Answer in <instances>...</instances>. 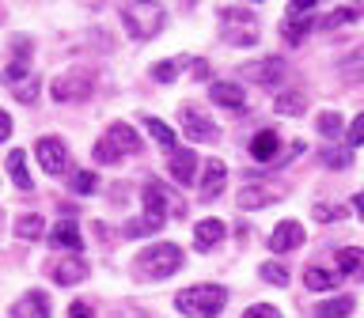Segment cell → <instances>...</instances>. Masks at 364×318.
Returning <instances> with one entry per match:
<instances>
[{"instance_id":"1","label":"cell","mask_w":364,"mask_h":318,"mask_svg":"<svg viewBox=\"0 0 364 318\" xmlns=\"http://www.w3.org/2000/svg\"><path fill=\"white\" fill-rule=\"evenodd\" d=\"M175 307L186 318H216L228 307V288L220 284H193L175 295Z\"/></svg>"},{"instance_id":"2","label":"cell","mask_w":364,"mask_h":318,"mask_svg":"<svg viewBox=\"0 0 364 318\" xmlns=\"http://www.w3.org/2000/svg\"><path fill=\"white\" fill-rule=\"evenodd\" d=\"M133 269H136V277H144V280H167L182 269V250L175 243H152L148 250L136 254Z\"/></svg>"},{"instance_id":"3","label":"cell","mask_w":364,"mask_h":318,"mask_svg":"<svg viewBox=\"0 0 364 318\" xmlns=\"http://www.w3.org/2000/svg\"><path fill=\"white\" fill-rule=\"evenodd\" d=\"M118 11H122V23H125V31H129V38H136V42L156 38L167 23L164 4H122Z\"/></svg>"},{"instance_id":"4","label":"cell","mask_w":364,"mask_h":318,"mask_svg":"<svg viewBox=\"0 0 364 318\" xmlns=\"http://www.w3.org/2000/svg\"><path fill=\"white\" fill-rule=\"evenodd\" d=\"M220 16H224V42H232V45H255L258 42V19L250 16V8L224 4Z\"/></svg>"},{"instance_id":"5","label":"cell","mask_w":364,"mask_h":318,"mask_svg":"<svg viewBox=\"0 0 364 318\" xmlns=\"http://www.w3.org/2000/svg\"><path fill=\"white\" fill-rule=\"evenodd\" d=\"M141 201H144V212L148 216H159V220H167V212L171 216H182V197H178L175 190H167L164 182H144Z\"/></svg>"},{"instance_id":"6","label":"cell","mask_w":364,"mask_h":318,"mask_svg":"<svg viewBox=\"0 0 364 318\" xmlns=\"http://www.w3.org/2000/svg\"><path fill=\"white\" fill-rule=\"evenodd\" d=\"M284 72H289V65L281 61V57H258V61H250L239 68V76L250 80V84H262V87H277Z\"/></svg>"},{"instance_id":"7","label":"cell","mask_w":364,"mask_h":318,"mask_svg":"<svg viewBox=\"0 0 364 318\" xmlns=\"http://www.w3.org/2000/svg\"><path fill=\"white\" fill-rule=\"evenodd\" d=\"M34 155H38V163L46 175H61L68 167V148L61 136H38V144H34Z\"/></svg>"},{"instance_id":"8","label":"cell","mask_w":364,"mask_h":318,"mask_svg":"<svg viewBox=\"0 0 364 318\" xmlns=\"http://www.w3.org/2000/svg\"><path fill=\"white\" fill-rule=\"evenodd\" d=\"M178 118H182V133L190 136V141H201V144H213L216 136H220V129L209 121V114L198 110V106H182L178 110Z\"/></svg>"},{"instance_id":"9","label":"cell","mask_w":364,"mask_h":318,"mask_svg":"<svg viewBox=\"0 0 364 318\" xmlns=\"http://www.w3.org/2000/svg\"><path fill=\"white\" fill-rule=\"evenodd\" d=\"M167 170L178 186H193V182H198V152H193V148H171Z\"/></svg>"},{"instance_id":"10","label":"cell","mask_w":364,"mask_h":318,"mask_svg":"<svg viewBox=\"0 0 364 318\" xmlns=\"http://www.w3.org/2000/svg\"><path fill=\"white\" fill-rule=\"evenodd\" d=\"M50 95H53L57 102L87 99V95H91V76H87V72H65V76H57L53 87H50Z\"/></svg>"},{"instance_id":"11","label":"cell","mask_w":364,"mask_h":318,"mask_svg":"<svg viewBox=\"0 0 364 318\" xmlns=\"http://www.w3.org/2000/svg\"><path fill=\"white\" fill-rule=\"evenodd\" d=\"M300 243H304V224L300 220H281L273 227V235L266 238V246L273 254H289V250H296Z\"/></svg>"},{"instance_id":"12","label":"cell","mask_w":364,"mask_h":318,"mask_svg":"<svg viewBox=\"0 0 364 318\" xmlns=\"http://www.w3.org/2000/svg\"><path fill=\"white\" fill-rule=\"evenodd\" d=\"M102 141H107L118 155H133V152H141V136H136L133 125H125V121H114L107 133H102Z\"/></svg>"},{"instance_id":"13","label":"cell","mask_w":364,"mask_h":318,"mask_svg":"<svg viewBox=\"0 0 364 318\" xmlns=\"http://www.w3.org/2000/svg\"><path fill=\"white\" fill-rule=\"evenodd\" d=\"M50 246H57V250H73V254H80V250H84V238H80L76 220H57V224L50 227Z\"/></svg>"},{"instance_id":"14","label":"cell","mask_w":364,"mask_h":318,"mask_svg":"<svg viewBox=\"0 0 364 318\" xmlns=\"http://www.w3.org/2000/svg\"><path fill=\"white\" fill-rule=\"evenodd\" d=\"M209 99L216 102V106H228V110H243L247 106V91L228 84V80H213L209 84Z\"/></svg>"},{"instance_id":"15","label":"cell","mask_w":364,"mask_h":318,"mask_svg":"<svg viewBox=\"0 0 364 318\" xmlns=\"http://www.w3.org/2000/svg\"><path fill=\"white\" fill-rule=\"evenodd\" d=\"M80 280H87V261L84 258H65V261H57L53 265V284H61V288H68V284H80Z\"/></svg>"},{"instance_id":"16","label":"cell","mask_w":364,"mask_h":318,"mask_svg":"<svg viewBox=\"0 0 364 318\" xmlns=\"http://www.w3.org/2000/svg\"><path fill=\"white\" fill-rule=\"evenodd\" d=\"M228 235V227H224V220H201L198 227H193V246L201 250H216L220 246V238Z\"/></svg>"},{"instance_id":"17","label":"cell","mask_w":364,"mask_h":318,"mask_svg":"<svg viewBox=\"0 0 364 318\" xmlns=\"http://www.w3.org/2000/svg\"><path fill=\"white\" fill-rule=\"evenodd\" d=\"M11 318H50V300H46V292H27L23 300H16Z\"/></svg>"},{"instance_id":"18","label":"cell","mask_w":364,"mask_h":318,"mask_svg":"<svg viewBox=\"0 0 364 318\" xmlns=\"http://www.w3.org/2000/svg\"><path fill=\"white\" fill-rule=\"evenodd\" d=\"M277 152H281V136L273 133V129L258 133L255 141H250V159H258V163H273V159H277Z\"/></svg>"},{"instance_id":"19","label":"cell","mask_w":364,"mask_h":318,"mask_svg":"<svg viewBox=\"0 0 364 318\" xmlns=\"http://www.w3.org/2000/svg\"><path fill=\"white\" fill-rule=\"evenodd\" d=\"M338 277H349V280H364V250L357 246H341L338 250Z\"/></svg>"},{"instance_id":"20","label":"cell","mask_w":364,"mask_h":318,"mask_svg":"<svg viewBox=\"0 0 364 318\" xmlns=\"http://www.w3.org/2000/svg\"><path fill=\"white\" fill-rule=\"evenodd\" d=\"M224 175H228V167H224V159H209L201 170V193L205 197H216V193L224 190Z\"/></svg>"},{"instance_id":"21","label":"cell","mask_w":364,"mask_h":318,"mask_svg":"<svg viewBox=\"0 0 364 318\" xmlns=\"http://www.w3.org/2000/svg\"><path fill=\"white\" fill-rule=\"evenodd\" d=\"M273 110H277L281 118H300V114L307 110L304 91H277V99H273Z\"/></svg>"},{"instance_id":"22","label":"cell","mask_w":364,"mask_h":318,"mask_svg":"<svg viewBox=\"0 0 364 318\" xmlns=\"http://www.w3.org/2000/svg\"><path fill=\"white\" fill-rule=\"evenodd\" d=\"M235 204H239L243 212H255V209H266V204H273V193L262 190V186H243V190H239V197H235Z\"/></svg>"},{"instance_id":"23","label":"cell","mask_w":364,"mask_h":318,"mask_svg":"<svg viewBox=\"0 0 364 318\" xmlns=\"http://www.w3.org/2000/svg\"><path fill=\"white\" fill-rule=\"evenodd\" d=\"M8 175H11V182H16L19 190L34 186V178L27 175V155H23V148H11V152H8Z\"/></svg>"},{"instance_id":"24","label":"cell","mask_w":364,"mask_h":318,"mask_svg":"<svg viewBox=\"0 0 364 318\" xmlns=\"http://www.w3.org/2000/svg\"><path fill=\"white\" fill-rule=\"evenodd\" d=\"M338 76L346 84H364V50H353L346 61H338Z\"/></svg>"},{"instance_id":"25","label":"cell","mask_w":364,"mask_h":318,"mask_svg":"<svg viewBox=\"0 0 364 318\" xmlns=\"http://www.w3.org/2000/svg\"><path fill=\"white\" fill-rule=\"evenodd\" d=\"M304 284L311 292H330L338 284V273H330V269H323V265H307L304 269Z\"/></svg>"},{"instance_id":"26","label":"cell","mask_w":364,"mask_h":318,"mask_svg":"<svg viewBox=\"0 0 364 318\" xmlns=\"http://www.w3.org/2000/svg\"><path fill=\"white\" fill-rule=\"evenodd\" d=\"M16 235H19V238H27V243H34V238H42V235H46V220H42L38 212L19 216V220H16Z\"/></svg>"},{"instance_id":"27","label":"cell","mask_w":364,"mask_h":318,"mask_svg":"<svg viewBox=\"0 0 364 318\" xmlns=\"http://www.w3.org/2000/svg\"><path fill=\"white\" fill-rule=\"evenodd\" d=\"M353 307H357V303H353L349 295H338V300L318 303V307H315V318H349Z\"/></svg>"},{"instance_id":"28","label":"cell","mask_w":364,"mask_h":318,"mask_svg":"<svg viewBox=\"0 0 364 318\" xmlns=\"http://www.w3.org/2000/svg\"><path fill=\"white\" fill-rule=\"evenodd\" d=\"M144 129L152 133V141L164 148V152H171V148H175V129H171V125H164L159 118H148V114H144Z\"/></svg>"},{"instance_id":"29","label":"cell","mask_w":364,"mask_h":318,"mask_svg":"<svg viewBox=\"0 0 364 318\" xmlns=\"http://www.w3.org/2000/svg\"><path fill=\"white\" fill-rule=\"evenodd\" d=\"M167 220H159V216H141V220H129V224H125V235H129V238H141V235H152V231H159V227H164Z\"/></svg>"},{"instance_id":"30","label":"cell","mask_w":364,"mask_h":318,"mask_svg":"<svg viewBox=\"0 0 364 318\" xmlns=\"http://www.w3.org/2000/svg\"><path fill=\"white\" fill-rule=\"evenodd\" d=\"M258 277L273 284V288H289V269L281 265V261H266V265H258Z\"/></svg>"},{"instance_id":"31","label":"cell","mask_w":364,"mask_h":318,"mask_svg":"<svg viewBox=\"0 0 364 318\" xmlns=\"http://www.w3.org/2000/svg\"><path fill=\"white\" fill-rule=\"evenodd\" d=\"M357 19V8H334L330 16H323L315 23V27H323V31H338V27H346V23Z\"/></svg>"},{"instance_id":"32","label":"cell","mask_w":364,"mask_h":318,"mask_svg":"<svg viewBox=\"0 0 364 318\" xmlns=\"http://www.w3.org/2000/svg\"><path fill=\"white\" fill-rule=\"evenodd\" d=\"M318 159H323L326 167L341 170V167H349V163H353V152H349V148H323V152H318Z\"/></svg>"},{"instance_id":"33","label":"cell","mask_w":364,"mask_h":318,"mask_svg":"<svg viewBox=\"0 0 364 318\" xmlns=\"http://www.w3.org/2000/svg\"><path fill=\"white\" fill-rule=\"evenodd\" d=\"M27 76H31V65L23 61V57H19L16 65H8V68H4V84H8V87H16V84H23V80H27Z\"/></svg>"},{"instance_id":"34","label":"cell","mask_w":364,"mask_h":318,"mask_svg":"<svg viewBox=\"0 0 364 318\" xmlns=\"http://www.w3.org/2000/svg\"><path fill=\"white\" fill-rule=\"evenodd\" d=\"M68 186H73L76 193H95L99 182H95V175H91V170H76V175L68 178Z\"/></svg>"},{"instance_id":"35","label":"cell","mask_w":364,"mask_h":318,"mask_svg":"<svg viewBox=\"0 0 364 318\" xmlns=\"http://www.w3.org/2000/svg\"><path fill=\"white\" fill-rule=\"evenodd\" d=\"M11 95H16L19 102H34V99H38V80H34V76H27L23 84H16V87H11Z\"/></svg>"},{"instance_id":"36","label":"cell","mask_w":364,"mask_h":318,"mask_svg":"<svg viewBox=\"0 0 364 318\" xmlns=\"http://www.w3.org/2000/svg\"><path fill=\"white\" fill-rule=\"evenodd\" d=\"M318 133H323V136H338L341 133V114H334V110L318 114Z\"/></svg>"},{"instance_id":"37","label":"cell","mask_w":364,"mask_h":318,"mask_svg":"<svg viewBox=\"0 0 364 318\" xmlns=\"http://www.w3.org/2000/svg\"><path fill=\"white\" fill-rule=\"evenodd\" d=\"M175 76H178V61H159V65H152V80H156V84H171Z\"/></svg>"},{"instance_id":"38","label":"cell","mask_w":364,"mask_h":318,"mask_svg":"<svg viewBox=\"0 0 364 318\" xmlns=\"http://www.w3.org/2000/svg\"><path fill=\"white\" fill-rule=\"evenodd\" d=\"M307 27H315V23H304V19H284V38L289 42H304V34H307Z\"/></svg>"},{"instance_id":"39","label":"cell","mask_w":364,"mask_h":318,"mask_svg":"<svg viewBox=\"0 0 364 318\" xmlns=\"http://www.w3.org/2000/svg\"><path fill=\"white\" fill-rule=\"evenodd\" d=\"M118 152H114V148L107 144V141H102V136H99V144H95V163H107V167H114V163H118Z\"/></svg>"},{"instance_id":"40","label":"cell","mask_w":364,"mask_h":318,"mask_svg":"<svg viewBox=\"0 0 364 318\" xmlns=\"http://www.w3.org/2000/svg\"><path fill=\"white\" fill-rule=\"evenodd\" d=\"M243 318H281V314H277V307H269V303H255L243 311Z\"/></svg>"},{"instance_id":"41","label":"cell","mask_w":364,"mask_h":318,"mask_svg":"<svg viewBox=\"0 0 364 318\" xmlns=\"http://www.w3.org/2000/svg\"><path fill=\"white\" fill-rule=\"evenodd\" d=\"M341 216H346V212H341L338 204H315V220H323V224H330V220H341Z\"/></svg>"},{"instance_id":"42","label":"cell","mask_w":364,"mask_h":318,"mask_svg":"<svg viewBox=\"0 0 364 318\" xmlns=\"http://www.w3.org/2000/svg\"><path fill=\"white\" fill-rule=\"evenodd\" d=\"M357 144H364V114H360V118H353V125H349V152Z\"/></svg>"},{"instance_id":"43","label":"cell","mask_w":364,"mask_h":318,"mask_svg":"<svg viewBox=\"0 0 364 318\" xmlns=\"http://www.w3.org/2000/svg\"><path fill=\"white\" fill-rule=\"evenodd\" d=\"M68 318H95V311H91L87 303H73L68 307Z\"/></svg>"},{"instance_id":"44","label":"cell","mask_w":364,"mask_h":318,"mask_svg":"<svg viewBox=\"0 0 364 318\" xmlns=\"http://www.w3.org/2000/svg\"><path fill=\"white\" fill-rule=\"evenodd\" d=\"M8 136H11V118H8L4 110H0V144H4Z\"/></svg>"},{"instance_id":"45","label":"cell","mask_w":364,"mask_h":318,"mask_svg":"<svg viewBox=\"0 0 364 318\" xmlns=\"http://www.w3.org/2000/svg\"><path fill=\"white\" fill-rule=\"evenodd\" d=\"M353 212H357V220H364V190L357 193V197H353V204H349Z\"/></svg>"},{"instance_id":"46","label":"cell","mask_w":364,"mask_h":318,"mask_svg":"<svg viewBox=\"0 0 364 318\" xmlns=\"http://www.w3.org/2000/svg\"><path fill=\"white\" fill-rule=\"evenodd\" d=\"M193 76L205 80V76H209V65H205V61H193Z\"/></svg>"},{"instance_id":"47","label":"cell","mask_w":364,"mask_h":318,"mask_svg":"<svg viewBox=\"0 0 364 318\" xmlns=\"http://www.w3.org/2000/svg\"><path fill=\"white\" fill-rule=\"evenodd\" d=\"M0 227H4V216H0Z\"/></svg>"}]
</instances>
